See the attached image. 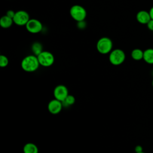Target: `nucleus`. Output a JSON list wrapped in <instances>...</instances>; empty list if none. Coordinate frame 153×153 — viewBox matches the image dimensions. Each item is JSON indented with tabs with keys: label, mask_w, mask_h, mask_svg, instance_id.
Here are the masks:
<instances>
[{
	"label": "nucleus",
	"mask_w": 153,
	"mask_h": 153,
	"mask_svg": "<svg viewBox=\"0 0 153 153\" xmlns=\"http://www.w3.org/2000/svg\"><path fill=\"white\" fill-rule=\"evenodd\" d=\"M149 14H150V16H151V19H153V6L150 8V10L149 11Z\"/></svg>",
	"instance_id": "4be33fe9"
},
{
	"label": "nucleus",
	"mask_w": 153,
	"mask_h": 153,
	"mask_svg": "<svg viewBox=\"0 0 153 153\" xmlns=\"http://www.w3.org/2000/svg\"><path fill=\"white\" fill-rule=\"evenodd\" d=\"M53 94L56 99L63 102L69 95L68 90L67 87L64 85H58L54 88Z\"/></svg>",
	"instance_id": "6e6552de"
},
{
	"label": "nucleus",
	"mask_w": 153,
	"mask_h": 153,
	"mask_svg": "<svg viewBox=\"0 0 153 153\" xmlns=\"http://www.w3.org/2000/svg\"><path fill=\"white\" fill-rule=\"evenodd\" d=\"M8 64V59L5 55L0 56V66L1 68L6 67Z\"/></svg>",
	"instance_id": "f3484780"
},
{
	"label": "nucleus",
	"mask_w": 153,
	"mask_h": 153,
	"mask_svg": "<svg viewBox=\"0 0 153 153\" xmlns=\"http://www.w3.org/2000/svg\"><path fill=\"white\" fill-rule=\"evenodd\" d=\"M143 60L148 64L153 65V48H149L143 51Z\"/></svg>",
	"instance_id": "9b49d317"
},
{
	"label": "nucleus",
	"mask_w": 153,
	"mask_h": 153,
	"mask_svg": "<svg viewBox=\"0 0 153 153\" xmlns=\"http://www.w3.org/2000/svg\"><path fill=\"white\" fill-rule=\"evenodd\" d=\"M15 13H16V12H15L14 11L11 10H8V11H7L5 15H7V16H8L9 17H10V18H11V19H13V17H14V15H15Z\"/></svg>",
	"instance_id": "6ab92c4d"
},
{
	"label": "nucleus",
	"mask_w": 153,
	"mask_h": 153,
	"mask_svg": "<svg viewBox=\"0 0 153 153\" xmlns=\"http://www.w3.org/2000/svg\"><path fill=\"white\" fill-rule=\"evenodd\" d=\"M14 23L13 19L7 15H4L0 19V26L1 27L7 29L10 27Z\"/></svg>",
	"instance_id": "f8f14e48"
},
{
	"label": "nucleus",
	"mask_w": 153,
	"mask_h": 153,
	"mask_svg": "<svg viewBox=\"0 0 153 153\" xmlns=\"http://www.w3.org/2000/svg\"><path fill=\"white\" fill-rule=\"evenodd\" d=\"M136 153H145V152H144L143 151H142V152H136Z\"/></svg>",
	"instance_id": "5701e85b"
},
{
	"label": "nucleus",
	"mask_w": 153,
	"mask_h": 153,
	"mask_svg": "<svg viewBox=\"0 0 153 153\" xmlns=\"http://www.w3.org/2000/svg\"><path fill=\"white\" fill-rule=\"evenodd\" d=\"M131 57L134 60H136V61L140 60L143 59V51H142L140 48H134L131 51Z\"/></svg>",
	"instance_id": "4468645a"
},
{
	"label": "nucleus",
	"mask_w": 153,
	"mask_h": 153,
	"mask_svg": "<svg viewBox=\"0 0 153 153\" xmlns=\"http://www.w3.org/2000/svg\"><path fill=\"white\" fill-rule=\"evenodd\" d=\"M147 27L151 31H153V19H151L149 22L146 24Z\"/></svg>",
	"instance_id": "aec40b11"
},
{
	"label": "nucleus",
	"mask_w": 153,
	"mask_h": 153,
	"mask_svg": "<svg viewBox=\"0 0 153 153\" xmlns=\"http://www.w3.org/2000/svg\"><path fill=\"white\" fill-rule=\"evenodd\" d=\"M113 43L108 37L100 38L97 42L96 48L99 53L102 54L110 53L112 50Z\"/></svg>",
	"instance_id": "f03ea898"
},
{
	"label": "nucleus",
	"mask_w": 153,
	"mask_h": 153,
	"mask_svg": "<svg viewBox=\"0 0 153 153\" xmlns=\"http://www.w3.org/2000/svg\"><path fill=\"white\" fill-rule=\"evenodd\" d=\"M136 20L140 24L146 25L151 19L149 11L140 10L136 14Z\"/></svg>",
	"instance_id": "9d476101"
},
{
	"label": "nucleus",
	"mask_w": 153,
	"mask_h": 153,
	"mask_svg": "<svg viewBox=\"0 0 153 153\" xmlns=\"http://www.w3.org/2000/svg\"><path fill=\"white\" fill-rule=\"evenodd\" d=\"M31 50L33 54L37 56L43 51L42 45L39 42H35L32 45Z\"/></svg>",
	"instance_id": "2eb2a0df"
},
{
	"label": "nucleus",
	"mask_w": 153,
	"mask_h": 153,
	"mask_svg": "<svg viewBox=\"0 0 153 153\" xmlns=\"http://www.w3.org/2000/svg\"><path fill=\"white\" fill-rule=\"evenodd\" d=\"M39 65L44 67H49L54 62V57L50 51H42L37 56Z\"/></svg>",
	"instance_id": "39448f33"
},
{
	"label": "nucleus",
	"mask_w": 153,
	"mask_h": 153,
	"mask_svg": "<svg viewBox=\"0 0 153 153\" xmlns=\"http://www.w3.org/2000/svg\"><path fill=\"white\" fill-rule=\"evenodd\" d=\"M71 17L76 22L85 20L87 17L86 10L80 5H74L69 10Z\"/></svg>",
	"instance_id": "7ed1b4c3"
},
{
	"label": "nucleus",
	"mask_w": 153,
	"mask_h": 153,
	"mask_svg": "<svg viewBox=\"0 0 153 153\" xmlns=\"http://www.w3.org/2000/svg\"><path fill=\"white\" fill-rule=\"evenodd\" d=\"M75 99L74 96L69 94L66 97V98L62 102L63 107H66V106H69L73 105L75 103Z\"/></svg>",
	"instance_id": "dca6fc26"
},
{
	"label": "nucleus",
	"mask_w": 153,
	"mask_h": 153,
	"mask_svg": "<svg viewBox=\"0 0 153 153\" xmlns=\"http://www.w3.org/2000/svg\"><path fill=\"white\" fill-rule=\"evenodd\" d=\"M25 27L26 30L31 33H39L43 29L42 23L36 19H30Z\"/></svg>",
	"instance_id": "0eeeda50"
},
{
	"label": "nucleus",
	"mask_w": 153,
	"mask_h": 153,
	"mask_svg": "<svg viewBox=\"0 0 153 153\" xmlns=\"http://www.w3.org/2000/svg\"><path fill=\"white\" fill-rule=\"evenodd\" d=\"M14 23L19 26H26L30 20V16L27 12L24 10H19L16 12L13 17Z\"/></svg>",
	"instance_id": "423d86ee"
},
{
	"label": "nucleus",
	"mask_w": 153,
	"mask_h": 153,
	"mask_svg": "<svg viewBox=\"0 0 153 153\" xmlns=\"http://www.w3.org/2000/svg\"><path fill=\"white\" fill-rule=\"evenodd\" d=\"M77 27L79 29H84L86 27L87 24L85 20H82V21H79V22H77V24H76Z\"/></svg>",
	"instance_id": "a211bd4d"
},
{
	"label": "nucleus",
	"mask_w": 153,
	"mask_h": 153,
	"mask_svg": "<svg viewBox=\"0 0 153 153\" xmlns=\"http://www.w3.org/2000/svg\"><path fill=\"white\" fill-rule=\"evenodd\" d=\"M38 57L35 55H29L24 57L21 62V67L26 72H32L38 69L39 66Z\"/></svg>",
	"instance_id": "f257e3e1"
},
{
	"label": "nucleus",
	"mask_w": 153,
	"mask_h": 153,
	"mask_svg": "<svg viewBox=\"0 0 153 153\" xmlns=\"http://www.w3.org/2000/svg\"><path fill=\"white\" fill-rule=\"evenodd\" d=\"M126 59V54L124 51L120 48H116L112 50L109 56L110 63L115 66L121 65Z\"/></svg>",
	"instance_id": "20e7f679"
},
{
	"label": "nucleus",
	"mask_w": 153,
	"mask_h": 153,
	"mask_svg": "<svg viewBox=\"0 0 153 153\" xmlns=\"http://www.w3.org/2000/svg\"><path fill=\"white\" fill-rule=\"evenodd\" d=\"M63 108L62 102L57 99L51 100L48 104V110L52 114H59Z\"/></svg>",
	"instance_id": "1a4fd4ad"
},
{
	"label": "nucleus",
	"mask_w": 153,
	"mask_h": 153,
	"mask_svg": "<svg viewBox=\"0 0 153 153\" xmlns=\"http://www.w3.org/2000/svg\"><path fill=\"white\" fill-rule=\"evenodd\" d=\"M134 151H135V153L136 152H142L143 151V148L141 145H137L134 148Z\"/></svg>",
	"instance_id": "412c9836"
},
{
	"label": "nucleus",
	"mask_w": 153,
	"mask_h": 153,
	"mask_svg": "<svg viewBox=\"0 0 153 153\" xmlns=\"http://www.w3.org/2000/svg\"><path fill=\"white\" fill-rule=\"evenodd\" d=\"M152 85L153 87V79H152Z\"/></svg>",
	"instance_id": "b1692460"
},
{
	"label": "nucleus",
	"mask_w": 153,
	"mask_h": 153,
	"mask_svg": "<svg viewBox=\"0 0 153 153\" xmlns=\"http://www.w3.org/2000/svg\"><path fill=\"white\" fill-rule=\"evenodd\" d=\"M24 153H38L37 146L33 143H27L23 147Z\"/></svg>",
	"instance_id": "ddd939ff"
}]
</instances>
